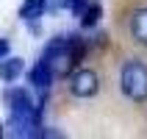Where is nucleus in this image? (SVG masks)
Here are the masks:
<instances>
[{"label": "nucleus", "instance_id": "obj_12", "mask_svg": "<svg viewBox=\"0 0 147 139\" xmlns=\"http://www.w3.org/2000/svg\"><path fill=\"white\" fill-rule=\"evenodd\" d=\"M6 134H8V131H6V125H3V123H0V139H3V136H6Z\"/></svg>", "mask_w": 147, "mask_h": 139}, {"label": "nucleus", "instance_id": "obj_2", "mask_svg": "<svg viewBox=\"0 0 147 139\" xmlns=\"http://www.w3.org/2000/svg\"><path fill=\"white\" fill-rule=\"evenodd\" d=\"M69 92L75 98H94L100 92V75L89 67H81V70H72L69 73Z\"/></svg>", "mask_w": 147, "mask_h": 139}, {"label": "nucleus", "instance_id": "obj_6", "mask_svg": "<svg viewBox=\"0 0 147 139\" xmlns=\"http://www.w3.org/2000/svg\"><path fill=\"white\" fill-rule=\"evenodd\" d=\"M86 50H89V42L83 39V36H78V33H69V39H67V56H69L72 70H78V67H81L83 56H86Z\"/></svg>", "mask_w": 147, "mask_h": 139}, {"label": "nucleus", "instance_id": "obj_9", "mask_svg": "<svg viewBox=\"0 0 147 139\" xmlns=\"http://www.w3.org/2000/svg\"><path fill=\"white\" fill-rule=\"evenodd\" d=\"M86 6H89V0H72V6H69V14L81 20V14L86 11Z\"/></svg>", "mask_w": 147, "mask_h": 139}, {"label": "nucleus", "instance_id": "obj_11", "mask_svg": "<svg viewBox=\"0 0 147 139\" xmlns=\"http://www.w3.org/2000/svg\"><path fill=\"white\" fill-rule=\"evenodd\" d=\"M8 53H11V42H8V39H3V36H0V58H6Z\"/></svg>", "mask_w": 147, "mask_h": 139}, {"label": "nucleus", "instance_id": "obj_10", "mask_svg": "<svg viewBox=\"0 0 147 139\" xmlns=\"http://www.w3.org/2000/svg\"><path fill=\"white\" fill-rule=\"evenodd\" d=\"M69 6H72V0H50V11H69Z\"/></svg>", "mask_w": 147, "mask_h": 139}, {"label": "nucleus", "instance_id": "obj_8", "mask_svg": "<svg viewBox=\"0 0 147 139\" xmlns=\"http://www.w3.org/2000/svg\"><path fill=\"white\" fill-rule=\"evenodd\" d=\"M100 17H103V6H100L97 0H89L86 11L81 14V28H94L100 22Z\"/></svg>", "mask_w": 147, "mask_h": 139}, {"label": "nucleus", "instance_id": "obj_1", "mask_svg": "<svg viewBox=\"0 0 147 139\" xmlns=\"http://www.w3.org/2000/svg\"><path fill=\"white\" fill-rule=\"evenodd\" d=\"M119 89L133 103H147V64L139 58H128L119 70Z\"/></svg>", "mask_w": 147, "mask_h": 139}, {"label": "nucleus", "instance_id": "obj_5", "mask_svg": "<svg viewBox=\"0 0 147 139\" xmlns=\"http://www.w3.org/2000/svg\"><path fill=\"white\" fill-rule=\"evenodd\" d=\"M22 73H25V61L22 58H17V56L0 58V81L14 83L17 78H22Z\"/></svg>", "mask_w": 147, "mask_h": 139}, {"label": "nucleus", "instance_id": "obj_7", "mask_svg": "<svg viewBox=\"0 0 147 139\" xmlns=\"http://www.w3.org/2000/svg\"><path fill=\"white\" fill-rule=\"evenodd\" d=\"M131 36L147 47V8H136L131 14Z\"/></svg>", "mask_w": 147, "mask_h": 139}, {"label": "nucleus", "instance_id": "obj_3", "mask_svg": "<svg viewBox=\"0 0 147 139\" xmlns=\"http://www.w3.org/2000/svg\"><path fill=\"white\" fill-rule=\"evenodd\" d=\"M53 81H56V73H53V67H50L45 58H39V61L28 70V83H31L33 89H39V92H47L50 86H53Z\"/></svg>", "mask_w": 147, "mask_h": 139}, {"label": "nucleus", "instance_id": "obj_4", "mask_svg": "<svg viewBox=\"0 0 147 139\" xmlns=\"http://www.w3.org/2000/svg\"><path fill=\"white\" fill-rule=\"evenodd\" d=\"M47 11H50V0H22V6H20V20L36 25Z\"/></svg>", "mask_w": 147, "mask_h": 139}]
</instances>
